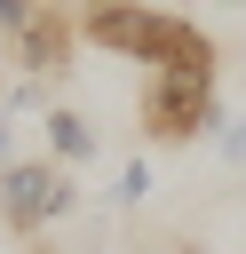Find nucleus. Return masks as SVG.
I'll use <instances>...</instances> for the list:
<instances>
[{
    "mask_svg": "<svg viewBox=\"0 0 246 254\" xmlns=\"http://www.w3.org/2000/svg\"><path fill=\"white\" fill-rule=\"evenodd\" d=\"M222 95H214V48L151 64L143 79V135L151 143H190V135H222Z\"/></svg>",
    "mask_w": 246,
    "mask_h": 254,
    "instance_id": "nucleus-1",
    "label": "nucleus"
},
{
    "mask_svg": "<svg viewBox=\"0 0 246 254\" xmlns=\"http://www.w3.org/2000/svg\"><path fill=\"white\" fill-rule=\"evenodd\" d=\"M214 151H222V167H246V111H238V119H222Z\"/></svg>",
    "mask_w": 246,
    "mask_h": 254,
    "instance_id": "nucleus-7",
    "label": "nucleus"
},
{
    "mask_svg": "<svg viewBox=\"0 0 246 254\" xmlns=\"http://www.w3.org/2000/svg\"><path fill=\"white\" fill-rule=\"evenodd\" d=\"M40 143H48V159H56V167H71V175H79V167L95 159V143H103V135H95V119H87V111L48 103V111H40Z\"/></svg>",
    "mask_w": 246,
    "mask_h": 254,
    "instance_id": "nucleus-5",
    "label": "nucleus"
},
{
    "mask_svg": "<svg viewBox=\"0 0 246 254\" xmlns=\"http://www.w3.org/2000/svg\"><path fill=\"white\" fill-rule=\"evenodd\" d=\"M0 40L16 48V64L32 79H48L71 56V8L63 0H0Z\"/></svg>",
    "mask_w": 246,
    "mask_h": 254,
    "instance_id": "nucleus-4",
    "label": "nucleus"
},
{
    "mask_svg": "<svg viewBox=\"0 0 246 254\" xmlns=\"http://www.w3.org/2000/svg\"><path fill=\"white\" fill-rule=\"evenodd\" d=\"M16 159H24V151H16V111L0 103V167H16Z\"/></svg>",
    "mask_w": 246,
    "mask_h": 254,
    "instance_id": "nucleus-8",
    "label": "nucleus"
},
{
    "mask_svg": "<svg viewBox=\"0 0 246 254\" xmlns=\"http://www.w3.org/2000/svg\"><path fill=\"white\" fill-rule=\"evenodd\" d=\"M63 214H79V175L71 167H56L48 151H24L16 167H0V222L16 238H40Z\"/></svg>",
    "mask_w": 246,
    "mask_h": 254,
    "instance_id": "nucleus-3",
    "label": "nucleus"
},
{
    "mask_svg": "<svg viewBox=\"0 0 246 254\" xmlns=\"http://www.w3.org/2000/svg\"><path fill=\"white\" fill-rule=\"evenodd\" d=\"M222 8H246V0H222Z\"/></svg>",
    "mask_w": 246,
    "mask_h": 254,
    "instance_id": "nucleus-10",
    "label": "nucleus"
},
{
    "mask_svg": "<svg viewBox=\"0 0 246 254\" xmlns=\"http://www.w3.org/2000/svg\"><path fill=\"white\" fill-rule=\"evenodd\" d=\"M79 32H87L103 56H127V64H175V56L214 48L198 24H183V16H167V8H151V0H95V8L79 16Z\"/></svg>",
    "mask_w": 246,
    "mask_h": 254,
    "instance_id": "nucleus-2",
    "label": "nucleus"
},
{
    "mask_svg": "<svg viewBox=\"0 0 246 254\" xmlns=\"http://www.w3.org/2000/svg\"><path fill=\"white\" fill-rule=\"evenodd\" d=\"M151 198V159H119V175H111V206H143Z\"/></svg>",
    "mask_w": 246,
    "mask_h": 254,
    "instance_id": "nucleus-6",
    "label": "nucleus"
},
{
    "mask_svg": "<svg viewBox=\"0 0 246 254\" xmlns=\"http://www.w3.org/2000/svg\"><path fill=\"white\" fill-rule=\"evenodd\" d=\"M32 254H63V246H32Z\"/></svg>",
    "mask_w": 246,
    "mask_h": 254,
    "instance_id": "nucleus-9",
    "label": "nucleus"
}]
</instances>
